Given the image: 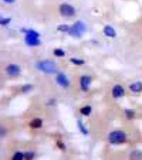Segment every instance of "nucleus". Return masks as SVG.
<instances>
[{"mask_svg": "<svg viewBox=\"0 0 142 160\" xmlns=\"http://www.w3.org/2000/svg\"><path fill=\"white\" fill-rule=\"evenodd\" d=\"M85 31H87V26H85V23L81 21V20H77L71 24V27H70V30H68L67 34H68L70 37H73V38H82V36H84Z\"/></svg>", "mask_w": 142, "mask_h": 160, "instance_id": "3", "label": "nucleus"}, {"mask_svg": "<svg viewBox=\"0 0 142 160\" xmlns=\"http://www.w3.org/2000/svg\"><path fill=\"white\" fill-rule=\"evenodd\" d=\"M7 136V130L4 129V126H2V129H0V138H6Z\"/></svg>", "mask_w": 142, "mask_h": 160, "instance_id": "26", "label": "nucleus"}, {"mask_svg": "<svg viewBox=\"0 0 142 160\" xmlns=\"http://www.w3.org/2000/svg\"><path fill=\"white\" fill-rule=\"evenodd\" d=\"M78 112H80V115H81V116L88 118V116L92 113V106H91V105H84V106H81V108L78 109Z\"/></svg>", "mask_w": 142, "mask_h": 160, "instance_id": "14", "label": "nucleus"}, {"mask_svg": "<svg viewBox=\"0 0 142 160\" xmlns=\"http://www.w3.org/2000/svg\"><path fill=\"white\" fill-rule=\"evenodd\" d=\"M3 3H6V4H13V3H16V0H2Z\"/></svg>", "mask_w": 142, "mask_h": 160, "instance_id": "27", "label": "nucleus"}, {"mask_svg": "<svg viewBox=\"0 0 142 160\" xmlns=\"http://www.w3.org/2000/svg\"><path fill=\"white\" fill-rule=\"evenodd\" d=\"M53 55H54V57H57V58H64L66 57V51H64L63 48H54L53 50Z\"/></svg>", "mask_w": 142, "mask_h": 160, "instance_id": "18", "label": "nucleus"}, {"mask_svg": "<svg viewBox=\"0 0 142 160\" xmlns=\"http://www.w3.org/2000/svg\"><path fill=\"white\" fill-rule=\"evenodd\" d=\"M91 85H92V77L88 75V74H82L78 78V87L81 92H90L91 91Z\"/></svg>", "mask_w": 142, "mask_h": 160, "instance_id": "6", "label": "nucleus"}, {"mask_svg": "<svg viewBox=\"0 0 142 160\" xmlns=\"http://www.w3.org/2000/svg\"><path fill=\"white\" fill-rule=\"evenodd\" d=\"M131 94H142V81H135V82H131L129 87H128Z\"/></svg>", "mask_w": 142, "mask_h": 160, "instance_id": "11", "label": "nucleus"}, {"mask_svg": "<svg viewBox=\"0 0 142 160\" xmlns=\"http://www.w3.org/2000/svg\"><path fill=\"white\" fill-rule=\"evenodd\" d=\"M122 113H124V116H125V119H127V121H134V119L136 118V111H135V109L125 108L124 111H122Z\"/></svg>", "mask_w": 142, "mask_h": 160, "instance_id": "13", "label": "nucleus"}, {"mask_svg": "<svg viewBox=\"0 0 142 160\" xmlns=\"http://www.w3.org/2000/svg\"><path fill=\"white\" fill-rule=\"evenodd\" d=\"M55 145H57V148L60 149L61 152H66L67 150V146H66V143H64L63 140H57V142H55Z\"/></svg>", "mask_w": 142, "mask_h": 160, "instance_id": "23", "label": "nucleus"}, {"mask_svg": "<svg viewBox=\"0 0 142 160\" xmlns=\"http://www.w3.org/2000/svg\"><path fill=\"white\" fill-rule=\"evenodd\" d=\"M24 44L27 45V47H40L43 42H41V38H36V37L24 36Z\"/></svg>", "mask_w": 142, "mask_h": 160, "instance_id": "9", "label": "nucleus"}, {"mask_svg": "<svg viewBox=\"0 0 142 160\" xmlns=\"http://www.w3.org/2000/svg\"><path fill=\"white\" fill-rule=\"evenodd\" d=\"M128 142V133L124 129H114L107 135V143L112 146H121Z\"/></svg>", "mask_w": 142, "mask_h": 160, "instance_id": "1", "label": "nucleus"}, {"mask_svg": "<svg viewBox=\"0 0 142 160\" xmlns=\"http://www.w3.org/2000/svg\"><path fill=\"white\" fill-rule=\"evenodd\" d=\"M43 126H44V121L41 118H33L29 122V128L33 130H40Z\"/></svg>", "mask_w": 142, "mask_h": 160, "instance_id": "10", "label": "nucleus"}, {"mask_svg": "<svg viewBox=\"0 0 142 160\" xmlns=\"http://www.w3.org/2000/svg\"><path fill=\"white\" fill-rule=\"evenodd\" d=\"M70 27H71V26H68V24H58L57 26V31L58 33H68Z\"/></svg>", "mask_w": 142, "mask_h": 160, "instance_id": "22", "label": "nucleus"}, {"mask_svg": "<svg viewBox=\"0 0 142 160\" xmlns=\"http://www.w3.org/2000/svg\"><path fill=\"white\" fill-rule=\"evenodd\" d=\"M45 105H47V106H55V105H57V99H54V98H50V99H47Z\"/></svg>", "mask_w": 142, "mask_h": 160, "instance_id": "25", "label": "nucleus"}, {"mask_svg": "<svg viewBox=\"0 0 142 160\" xmlns=\"http://www.w3.org/2000/svg\"><path fill=\"white\" fill-rule=\"evenodd\" d=\"M58 14L64 18H73L77 16V9L70 3H60L58 4Z\"/></svg>", "mask_w": 142, "mask_h": 160, "instance_id": "4", "label": "nucleus"}, {"mask_svg": "<svg viewBox=\"0 0 142 160\" xmlns=\"http://www.w3.org/2000/svg\"><path fill=\"white\" fill-rule=\"evenodd\" d=\"M34 67L37 71L45 74V75H55L58 72V65L53 60H40L34 64Z\"/></svg>", "mask_w": 142, "mask_h": 160, "instance_id": "2", "label": "nucleus"}, {"mask_svg": "<svg viewBox=\"0 0 142 160\" xmlns=\"http://www.w3.org/2000/svg\"><path fill=\"white\" fill-rule=\"evenodd\" d=\"M36 156H37V153L33 150L24 152V160H33V159H36Z\"/></svg>", "mask_w": 142, "mask_h": 160, "instance_id": "21", "label": "nucleus"}, {"mask_svg": "<svg viewBox=\"0 0 142 160\" xmlns=\"http://www.w3.org/2000/svg\"><path fill=\"white\" fill-rule=\"evenodd\" d=\"M55 84L58 85L60 88H63V89H68L70 87H71V79L68 78V75H67L66 72H61V71H58L57 74H55Z\"/></svg>", "mask_w": 142, "mask_h": 160, "instance_id": "7", "label": "nucleus"}, {"mask_svg": "<svg viewBox=\"0 0 142 160\" xmlns=\"http://www.w3.org/2000/svg\"><path fill=\"white\" fill-rule=\"evenodd\" d=\"M103 34L105 37H108V38H117V30L109 24H107L103 27Z\"/></svg>", "mask_w": 142, "mask_h": 160, "instance_id": "12", "label": "nucleus"}, {"mask_svg": "<svg viewBox=\"0 0 142 160\" xmlns=\"http://www.w3.org/2000/svg\"><path fill=\"white\" fill-rule=\"evenodd\" d=\"M77 128H78V130L81 132V135H84V136L90 135V130H88V128L85 126L84 122H82L81 119H77Z\"/></svg>", "mask_w": 142, "mask_h": 160, "instance_id": "15", "label": "nucleus"}, {"mask_svg": "<svg viewBox=\"0 0 142 160\" xmlns=\"http://www.w3.org/2000/svg\"><path fill=\"white\" fill-rule=\"evenodd\" d=\"M12 160H24V152H20V150H17V152H14V153L12 154V157H10Z\"/></svg>", "mask_w": 142, "mask_h": 160, "instance_id": "19", "label": "nucleus"}, {"mask_svg": "<svg viewBox=\"0 0 142 160\" xmlns=\"http://www.w3.org/2000/svg\"><path fill=\"white\" fill-rule=\"evenodd\" d=\"M125 94H127V89H125V87L122 84H115L114 87L111 88V97H112V99H115V101L124 98Z\"/></svg>", "mask_w": 142, "mask_h": 160, "instance_id": "8", "label": "nucleus"}, {"mask_svg": "<svg viewBox=\"0 0 142 160\" xmlns=\"http://www.w3.org/2000/svg\"><path fill=\"white\" fill-rule=\"evenodd\" d=\"M70 62L74 64V65H77V67H81V65H84V64H85V61H84V60H81V58L71 57V58H70Z\"/></svg>", "mask_w": 142, "mask_h": 160, "instance_id": "20", "label": "nucleus"}, {"mask_svg": "<svg viewBox=\"0 0 142 160\" xmlns=\"http://www.w3.org/2000/svg\"><path fill=\"white\" fill-rule=\"evenodd\" d=\"M4 72L9 78H18L23 72V68H21L20 64H16V62H9L6 64L4 67Z\"/></svg>", "mask_w": 142, "mask_h": 160, "instance_id": "5", "label": "nucleus"}, {"mask_svg": "<svg viewBox=\"0 0 142 160\" xmlns=\"http://www.w3.org/2000/svg\"><path fill=\"white\" fill-rule=\"evenodd\" d=\"M34 85L33 84H24L20 87V94H29L30 91H33Z\"/></svg>", "mask_w": 142, "mask_h": 160, "instance_id": "17", "label": "nucleus"}, {"mask_svg": "<svg viewBox=\"0 0 142 160\" xmlns=\"http://www.w3.org/2000/svg\"><path fill=\"white\" fill-rule=\"evenodd\" d=\"M129 159L132 160H142V150L139 149H134L129 152Z\"/></svg>", "mask_w": 142, "mask_h": 160, "instance_id": "16", "label": "nucleus"}, {"mask_svg": "<svg viewBox=\"0 0 142 160\" xmlns=\"http://www.w3.org/2000/svg\"><path fill=\"white\" fill-rule=\"evenodd\" d=\"M10 21H12V17H2V18H0V24L4 27V26H9L10 24Z\"/></svg>", "mask_w": 142, "mask_h": 160, "instance_id": "24", "label": "nucleus"}]
</instances>
